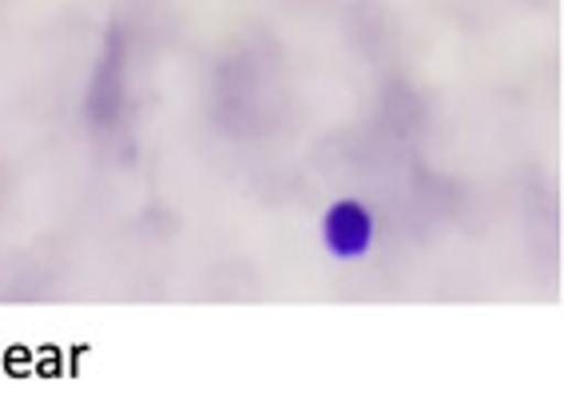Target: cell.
Segmentation results:
<instances>
[{
	"instance_id": "obj_1",
	"label": "cell",
	"mask_w": 564,
	"mask_h": 398,
	"mask_svg": "<svg viewBox=\"0 0 564 398\" xmlns=\"http://www.w3.org/2000/svg\"><path fill=\"white\" fill-rule=\"evenodd\" d=\"M323 239L326 251L338 259H358L373 244V215L358 200H338L323 215Z\"/></svg>"
}]
</instances>
